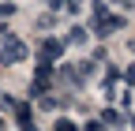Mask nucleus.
<instances>
[{"label":"nucleus","mask_w":135,"mask_h":131,"mask_svg":"<svg viewBox=\"0 0 135 131\" xmlns=\"http://www.w3.org/2000/svg\"><path fill=\"white\" fill-rule=\"evenodd\" d=\"M30 56V49L15 38V34H4V41H0V64H4V68H11V64H23Z\"/></svg>","instance_id":"1"},{"label":"nucleus","mask_w":135,"mask_h":131,"mask_svg":"<svg viewBox=\"0 0 135 131\" xmlns=\"http://www.w3.org/2000/svg\"><path fill=\"white\" fill-rule=\"evenodd\" d=\"M124 26V19L116 11H101V4H94V34L98 38H109V34H116V30Z\"/></svg>","instance_id":"2"},{"label":"nucleus","mask_w":135,"mask_h":131,"mask_svg":"<svg viewBox=\"0 0 135 131\" xmlns=\"http://www.w3.org/2000/svg\"><path fill=\"white\" fill-rule=\"evenodd\" d=\"M60 56H64V41H56V38L41 41V49H38V64H41V68H49V64L60 60Z\"/></svg>","instance_id":"3"},{"label":"nucleus","mask_w":135,"mask_h":131,"mask_svg":"<svg viewBox=\"0 0 135 131\" xmlns=\"http://www.w3.org/2000/svg\"><path fill=\"white\" fill-rule=\"evenodd\" d=\"M49 79H53V71L38 64V79H34V97H45V90H49Z\"/></svg>","instance_id":"4"},{"label":"nucleus","mask_w":135,"mask_h":131,"mask_svg":"<svg viewBox=\"0 0 135 131\" xmlns=\"http://www.w3.org/2000/svg\"><path fill=\"white\" fill-rule=\"evenodd\" d=\"M15 109H19V112H15V120H19V127H23V131H34V120H30V109H26V105H15Z\"/></svg>","instance_id":"5"},{"label":"nucleus","mask_w":135,"mask_h":131,"mask_svg":"<svg viewBox=\"0 0 135 131\" xmlns=\"http://www.w3.org/2000/svg\"><path fill=\"white\" fill-rule=\"evenodd\" d=\"M68 41H71V45H83V41H86V30H83V26H71V30H68Z\"/></svg>","instance_id":"6"},{"label":"nucleus","mask_w":135,"mask_h":131,"mask_svg":"<svg viewBox=\"0 0 135 131\" xmlns=\"http://www.w3.org/2000/svg\"><path fill=\"white\" fill-rule=\"evenodd\" d=\"M53 131H79V124H75V120H68V116H60Z\"/></svg>","instance_id":"7"},{"label":"nucleus","mask_w":135,"mask_h":131,"mask_svg":"<svg viewBox=\"0 0 135 131\" xmlns=\"http://www.w3.org/2000/svg\"><path fill=\"white\" fill-rule=\"evenodd\" d=\"M4 15H15V4H0V19Z\"/></svg>","instance_id":"8"},{"label":"nucleus","mask_w":135,"mask_h":131,"mask_svg":"<svg viewBox=\"0 0 135 131\" xmlns=\"http://www.w3.org/2000/svg\"><path fill=\"white\" fill-rule=\"evenodd\" d=\"M79 8H83V0H68V11H71V15H75Z\"/></svg>","instance_id":"9"},{"label":"nucleus","mask_w":135,"mask_h":131,"mask_svg":"<svg viewBox=\"0 0 135 131\" xmlns=\"http://www.w3.org/2000/svg\"><path fill=\"white\" fill-rule=\"evenodd\" d=\"M83 131H105V127H101V124H98V120H90V124H86V127H83Z\"/></svg>","instance_id":"10"},{"label":"nucleus","mask_w":135,"mask_h":131,"mask_svg":"<svg viewBox=\"0 0 135 131\" xmlns=\"http://www.w3.org/2000/svg\"><path fill=\"white\" fill-rule=\"evenodd\" d=\"M128 83L135 86V64H131V68H128Z\"/></svg>","instance_id":"11"},{"label":"nucleus","mask_w":135,"mask_h":131,"mask_svg":"<svg viewBox=\"0 0 135 131\" xmlns=\"http://www.w3.org/2000/svg\"><path fill=\"white\" fill-rule=\"evenodd\" d=\"M0 127H4V120H0Z\"/></svg>","instance_id":"12"}]
</instances>
